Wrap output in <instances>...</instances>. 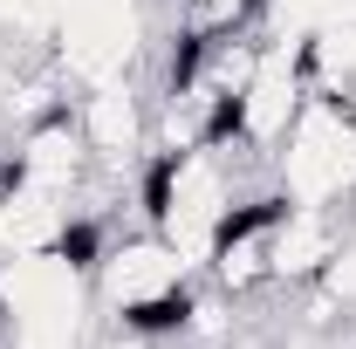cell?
Returning a JSON list of instances; mask_svg holds the SVG:
<instances>
[{
    "label": "cell",
    "instance_id": "4",
    "mask_svg": "<svg viewBox=\"0 0 356 349\" xmlns=\"http://www.w3.org/2000/svg\"><path fill=\"white\" fill-rule=\"evenodd\" d=\"M267 178L288 206H329L350 213L356 206V96H322L309 89V103L295 110L288 137L274 144Z\"/></svg>",
    "mask_w": 356,
    "mask_h": 349
},
{
    "label": "cell",
    "instance_id": "3",
    "mask_svg": "<svg viewBox=\"0 0 356 349\" xmlns=\"http://www.w3.org/2000/svg\"><path fill=\"white\" fill-rule=\"evenodd\" d=\"M151 48H158V7L151 0H55L48 62L62 69V83L76 96L144 76Z\"/></svg>",
    "mask_w": 356,
    "mask_h": 349
},
{
    "label": "cell",
    "instance_id": "9",
    "mask_svg": "<svg viewBox=\"0 0 356 349\" xmlns=\"http://www.w3.org/2000/svg\"><path fill=\"white\" fill-rule=\"evenodd\" d=\"M343 247V213L329 206H281V226H274V288H315L329 261Z\"/></svg>",
    "mask_w": 356,
    "mask_h": 349
},
{
    "label": "cell",
    "instance_id": "10",
    "mask_svg": "<svg viewBox=\"0 0 356 349\" xmlns=\"http://www.w3.org/2000/svg\"><path fill=\"white\" fill-rule=\"evenodd\" d=\"M267 0H178L172 28H199V35H233V28H254Z\"/></svg>",
    "mask_w": 356,
    "mask_h": 349
},
{
    "label": "cell",
    "instance_id": "7",
    "mask_svg": "<svg viewBox=\"0 0 356 349\" xmlns=\"http://www.w3.org/2000/svg\"><path fill=\"white\" fill-rule=\"evenodd\" d=\"M76 124L89 137L96 172H117V178L144 172V158H151V96H144V76L83 89L76 96Z\"/></svg>",
    "mask_w": 356,
    "mask_h": 349
},
{
    "label": "cell",
    "instance_id": "2",
    "mask_svg": "<svg viewBox=\"0 0 356 349\" xmlns=\"http://www.w3.org/2000/svg\"><path fill=\"white\" fill-rule=\"evenodd\" d=\"M199 288V261H185L165 233H110L96 254V315L103 322H131L144 336L178 343L185 308Z\"/></svg>",
    "mask_w": 356,
    "mask_h": 349
},
{
    "label": "cell",
    "instance_id": "1",
    "mask_svg": "<svg viewBox=\"0 0 356 349\" xmlns=\"http://www.w3.org/2000/svg\"><path fill=\"white\" fill-rule=\"evenodd\" d=\"M96 267L69 247L0 254V329L7 349H89L96 343Z\"/></svg>",
    "mask_w": 356,
    "mask_h": 349
},
{
    "label": "cell",
    "instance_id": "8",
    "mask_svg": "<svg viewBox=\"0 0 356 349\" xmlns=\"http://www.w3.org/2000/svg\"><path fill=\"white\" fill-rule=\"evenodd\" d=\"M7 178L62 192V199H83V185L96 178V158H89L83 124H76V103H62V110L35 117L28 131H14V144H7Z\"/></svg>",
    "mask_w": 356,
    "mask_h": 349
},
{
    "label": "cell",
    "instance_id": "5",
    "mask_svg": "<svg viewBox=\"0 0 356 349\" xmlns=\"http://www.w3.org/2000/svg\"><path fill=\"white\" fill-rule=\"evenodd\" d=\"M281 192L274 185H254L233 213L220 219V233H213V247H206V281L233 295V302H247V295H261L274 288V226H281Z\"/></svg>",
    "mask_w": 356,
    "mask_h": 349
},
{
    "label": "cell",
    "instance_id": "6",
    "mask_svg": "<svg viewBox=\"0 0 356 349\" xmlns=\"http://www.w3.org/2000/svg\"><path fill=\"white\" fill-rule=\"evenodd\" d=\"M309 103V76H302V42H267L261 35V62L233 103V144H247L254 158H274V144L288 137L295 110Z\"/></svg>",
    "mask_w": 356,
    "mask_h": 349
},
{
    "label": "cell",
    "instance_id": "11",
    "mask_svg": "<svg viewBox=\"0 0 356 349\" xmlns=\"http://www.w3.org/2000/svg\"><path fill=\"white\" fill-rule=\"evenodd\" d=\"M322 288L356 315V206L343 213V247H336V261H329V274H322Z\"/></svg>",
    "mask_w": 356,
    "mask_h": 349
}]
</instances>
